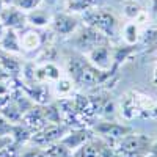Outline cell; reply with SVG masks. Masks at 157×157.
<instances>
[{"label":"cell","mask_w":157,"mask_h":157,"mask_svg":"<svg viewBox=\"0 0 157 157\" xmlns=\"http://www.w3.org/2000/svg\"><path fill=\"white\" fill-rule=\"evenodd\" d=\"M43 2H44V0H14L11 5L17 6V8L22 10L24 13H30V11L36 10L38 6H41Z\"/></svg>","instance_id":"24"},{"label":"cell","mask_w":157,"mask_h":157,"mask_svg":"<svg viewBox=\"0 0 157 157\" xmlns=\"http://www.w3.org/2000/svg\"><path fill=\"white\" fill-rule=\"evenodd\" d=\"M151 83L154 86H157V60H155V64H154V71H152V77H151Z\"/></svg>","instance_id":"29"},{"label":"cell","mask_w":157,"mask_h":157,"mask_svg":"<svg viewBox=\"0 0 157 157\" xmlns=\"http://www.w3.org/2000/svg\"><path fill=\"white\" fill-rule=\"evenodd\" d=\"M154 140L148 135H141V134H129L124 138H121L116 143V151L123 152L126 157H146L154 145Z\"/></svg>","instance_id":"5"},{"label":"cell","mask_w":157,"mask_h":157,"mask_svg":"<svg viewBox=\"0 0 157 157\" xmlns=\"http://www.w3.org/2000/svg\"><path fill=\"white\" fill-rule=\"evenodd\" d=\"M5 30H6V29L3 27V24H2V22H0V39H2V36H3V33H5Z\"/></svg>","instance_id":"30"},{"label":"cell","mask_w":157,"mask_h":157,"mask_svg":"<svg viewBox=\"0 0 157 157\" xmlns=\"http://www.w3.org/2000/svg\"><path fill=\"white\" fill-rule=\"evenodd\" d=\"M0 22L5 29L11 30H22L27 25V14L14 5H5L0 11Z\"/></svg>","instance_id":"11"},{"label":"cell","mask_w":157,"mask_h":157,"mask_svg":"<svg viewBox=\"0 0 157 157\" xmlns=\"http://www.w3.org/2000/svg\"><path fill=\"white\" fill-rule=\"evenodd\" d=\"M69 129L71 127L68 124H64V123H49L43 129L36 130V132L32 135L29 143L36 145V146H41V148H46V146L52 145V143L60 141L69 132Z\"/></svg>","instance_id":"7"},{"label":"cell","mask_w":157,"mask_h":157,"mask_svg":"<svg viewBox=\"0 0 157 157\" xmlns=\"http://www.w3.org/2000/svg\"><path fill=\"white\" fill-rule=\"evenodd\" d=\"M123 14L127 21H134L140 25L145 24L148 14L145 13L143 6L138 3V0H124L123 2Z\"/></svg>","instance_id":"15"},{"label":"cell","mask_w":157,"mask_h":157,"mask_svg":"<svg viewBox=\"0 0 157 157\" xmlns=\"http://www.w3.org/2000/svg\"><path fill=\"white\" fill-rule=\"evenodd\" d=\"M19 151H21V146L16 145V143H11V145L0 149V157H17Z\"/></svg>","instance_id":"25"},{"label":"cell","mask_w":157,"mask_h":157,"mask_svg":"<svg viewBox=\"0 0 157 157\" xmlns=\"http://www.w3.org/2000/svg\"><path fill=\"white\" fill-rule=\"evenodd\" d=\"M118 110L126 121L157 120V99L141 90H129L121 98Z\"/></svg>","instance_id":"2"},{"label":"cell","mask_w":157,"mask_h":157,"mask_svg":"<svg viewBox=\"0 0 157 157\" xmlns=\"http://www.w3.org/2000/svg\"><path fill=\"white\" fill-rule=\"evenodd\" d=\"M10 80H13V77L6 72V69L3 68V64L0 63V82H10Z\"/></svg>","instance_id":"27"},{"label":"cell","mask_w":157,"mask_h":157,"mask_svg":"<svg viewBox=\"0 0 157 157\" xmlns=\"http://www.w3.org/2000/svg\"><path fill=\"white\" fill-rule=\"evenodd\" d=\"M21 123L27 126L33 134L36 132V130L43 129L46 124H49V121L46 120V116H44V112H43V105H36V104L30 110L22 113Z\"/></svg>","instance_id":"14"},{"label":"cell","mask_w":157,"mask_h":157,"mask_svg":"<svg viewBox=\"0 0 157 157\" xmlns=\"http://www.w3.org/2000/svg\"><path fill=\"white\" fill-rule=\"evenodd\" d=\"M151 5H152V10L157 11V0H151Z\"/></svg>","instance_id":"31"},{"label":"cell","mask_w":157,"mask_h":157,"mask_svg":"<svg viewBox=\"0 0 157 157\" xmlns=\"http://www.w3.org/2000/svg\"><path fill=\"white\" fill-rule=\"evenodd\" d=\"M32 135H33V132L25 124H22L21 121L13 124V129H11L13 143H16V145H19V146H24V145H27V143L30 141Z\"/></svg>","instance_id":"19"},{"label":"cell","mask_w":157,"mask_h":157,"mask_svg":"<svg viewBox=\"0 0 157 157\" xmlns=\"http://www.w3.org/2000/svg\"><path fill=\"white\" fill-rule=\"evenodd\" d=\"M25 14H27V24H30V27H35V29H43L50 25L52 16H54L47 10H43L41 6H38L36 10L30 13H25Z\"/></svg>","instance_id":"18"},{"label":"cell","mask_w":157,"mask_h":157,"mask_svg":"<svg viewBox=\"0 0 157 157\" xmlns=\"http://www.w3.org/2000/svg\"><path fill=\"white\" fill-rule=\"evenodd\" d=\"M85 57L94 68L101 71H113V46L110 43L96 46L85 54Z\"/></svg>","instance_id":"9"},{"label":"cell","mask_w":157,"mask_h":157,"mask_svg":"<svg viewBox=\"0 0 157 157\" xmlns=\"http://www.w3.org/2000/svg\"><path fill=\"white\" fill-rule=\"evenodd\" d=\"M5 6V3H3V0H0V11H2V8Z\"/></svg>","instance_id":"33"},{"label":"cell","mask_w":157,"mask_h":157,"mask_svg":"<svg viewBox=\"0 0 157 157\" xmlns=\"http://www.w3.org/2000/svg\"><path fill=\"white\" fill-rule=\"evenodd\" d=\"M17 157H49V155H47L46 148H41V146L32 145V143H27V145L21 146V151H19Z\"/></svg>","instance_id":"22"},{"label":"cell","mask_w":157,"mask_h":157,"mask_svg":"<svg viewBox=\"0 0 157 157\" xmlns=\"http://www.w3.org/2000/svg\"><path fill=\"white\" fill-rule=\"evenodd\" d=\"M141 25L134 22V21H127L124 25H121V32H120V38L124 41V44L129 46H137L141 41Z\"/></svg>","instance_id":"17"},{"label":"cell","mask_w":157,"mask_h":157,"mask_svg":"<svg viewBox=\"0 0 157 157\" xmlns=\"http://www.w3.org/2000/svg\"><path fill=\"white\" fill-rule=\"evenodd\" d=\"M0 50L5 52V54H11V55L22 54L17 30H11V29H6L5 30L2 39H0Z\"/></svg>","instance_id":"16"},{"label":"cell","mask_w":157,"mask_h":157,"mask_svg":"<svg viewBox=\"0 0 157 157\" xmlns=\"http://www.w3.org/2000/svg\"><path fill=\"white\" fill-rule=\"evenodd\" d=\"M91 129H93L94 134H98L101 138H104L105 141L112 143L113 146H116V143L120 141L121 138H124L126 135L135 132L132 126L115 123V121H109V120L94 123L93 126H91Z\"/></svg>","instance_id":"6"},{"label":"cell","mask_w":157,"mask_h":157,"mask_svg":"<svg viewBox=\"0 0 157 157\" xmlns=\"http://www.w3.org/2000/svg\"><path fill=\"white\" fill-rule=\"evenodd\" d=\"M13 2H14V0H3V3H5V5H11Z\"/></svg>","instance_id":"32"},{"label":"cell","mask_w":157,"mask_h":157,"mask_svg":"<svg viewBox=\"0 0 157 157\" xmlns=\"http://www.w3.org/2000/svg\"><path fill=\"white\" fill-rule=\"evenodd\" d=\"M83 22L86 25H90V27L96 29L98 32H101L110 41H115V39L120 38L121 22L112 8L94 6V8L85 11L83 13Z\"/></svg>","instance_id":"3"},{"label":"cell","mask_w":157,"mask_h":157,"mask_svg":"<svg viewBox=\"0 0 157 157\" xmlns=\"http://www.w3.org/2000/svg\"><path fill=\"white\" fill-rule=\"evenodd\" d=\"M0 55H2V50H0Z\"/></svg>","instance_id":"34"},{"label":"cell","mask_w":157,"mask_h":157,"mask_svg":"<svg viewBox=\"0 0 157 157\" xmlns=\"http://www.w3.org/2000/svg\"><path fill=\"white\" fill-rule=\"evenodd\" d=\"M46 151L49 157H72V151H69L61 141H55L46 146Z\"/></svg>","instance_id":"23"},{"label":"cell","mask_w":157,"mask_h":157,"mask_svg":"<svg viewBox=\"0 0 157 157\" xmlns=\"http://www.w3.org/2000/svg\"><path fill=\"white\" fill-rule=\"evenodd\" d=\"M94 137V132L91 127H71L69 132L64 135L60 141L66 146L69 151H75L77 148H80L83 143H86L90 138Z\"/></svg>","instance_id":"12"},{"label":"cell","mask_w":157,"mask_h":157,"mask_svg":"<svg viewBox=\"0 0 157 157\" xmlns=\"http://www.w3.org/2000/svg\"><path fill=\"white\" fill-rule=\"evenodd\" d=\"M66 72L68 77L82 88H94L98 85H104L112 82L115 71H101L91 64L85 55L82 54H72L66 60Z\"/></svg>","instance_id":"1"},{"label":"cell","mask_w":157,"mask_h":157,"mask_svg":"<svg viewBox=\"0 0 157 157\" xmlns=\"http://www.w3.org/2000/svg\"><path fill=\"white\" fill-rule=\"evenodd\" d=\"M11 129H13V123H10L6 118L0 115V137L11 135Z\"/></svg>","instance_id":"26"},{"label":"cell","mask_w":157,"mask_h":157,"mask_svg":"<svg viewBox=\"0 0 157 157\" xmlns=\"http://www.w3.org/2000/svg\"><path fill=\"white\" fill-rule=\"evenodd\" d=\"M78 25H80L78 19L75 16H72L71 13H68V11L55 13V14L52 16V22H50L52 30L60 36H71L77 30Z\"/></svg>","instance_id":"10"},{"label":"cell","mask_w":157,"mask_h":157,"mask_svg":"<svg viewBox=\"0 0 157 157\" xmlns=\"http://www.w3.org/2000/svg\"><path fill=\"white\" fill-rule=\"evenodd\" d=\"M11 143H13L11 135H3V137H0V149L5 148V146H8V145H11Z\"/></svg>","instance_id":"28"},{"label":"cell","mask_w":157,"mask_h":157,"mask_svg":"<svg viewBox=\"0 0 157 157\" xmlns=\"http://www.w3.org/2000/svg\"><path fill=\"white\" fill-rule=\"evenodd\" d=\"M74 86H75V83L71 80L68 75H66V77L61 75L58 80L54 82V93L58 96V99H60V98H68V96L72 93Z\"/></svg>","instance_id":"21"},{"label":"cell","mask_w":157,"mask_h":157,"mask_svg":"<svg viewBox=\"0 0 157 157\" xmlns=\"http://www.w3.org/2000/svg\"><path fill=\"white\" fill-rule=\"evenodd\" d=\"M143 52H154L157 50V25L148 27L141 33V41H140Z\"/></svg>","instance_id":"20"},{"label":"cell","mask_w":157,"mask_h":157,"mask_svg":"<svg viewBox=\"0 0 157 157\" xmlns=\"http://www.w3.org/2000/svg\"><path fill=\"white\" fill-rule=\"evenodd\" d=\"M105 43H110V39L105 38L96 29L86 25V24L78 25L77 30L71 35V39H69V44L82 55L88 54V52L91 49H94L96 46L105 44Z\"/></svg>","instance_id":"4"},{"label":"cell","mask_w":157,"mask_h":157,"mask_svg":"<svg viewBox=\"0 0 157 157\" xmlns=\"http://www.w3.org/2000/svg\"><path fill=\"white\" fill-rule=\"evenodd\" d=\"M61 77V69L55 61H44L41 64H35V82L36 83H50Z\"/></svg>","instance_id":"13"},{"label":"cell","mask_w":157,"mask_h":157,"mask_svg":"<svg viewBox=\"0 0 157 157\" xmlns=\"http://www.w3.org/2000/svg\"><path fill=\"white\" fill-rule=\"evenodd\" d=\"M17 33H19V43H21L22 54H38L46 46V38L43 36L44 33L39 29L25 25Z\"/></svg>","instance_id":"8"}]
</instances>
